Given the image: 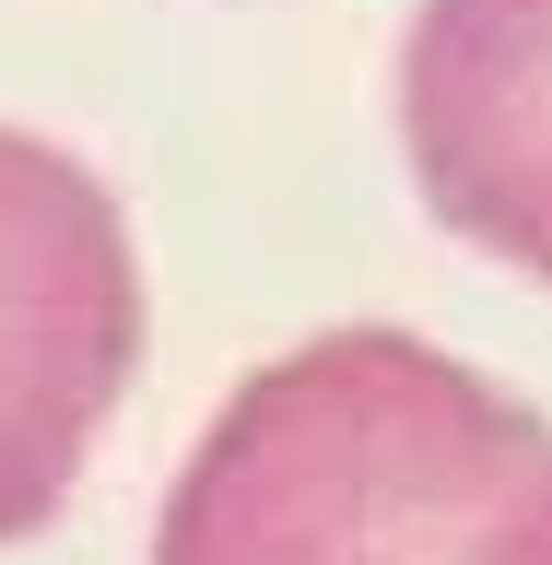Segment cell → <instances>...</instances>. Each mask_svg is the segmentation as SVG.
I'll return each instance as SVG.
<instances>
[{
    "label": "cell",
    "instance_id": "obj_1",
    "mask_svg": "<svg viewBox=\"0 0 552 565\" xmlns=\"http://www.w3.org/2000/svg\"><path fill=\"white\" fill-rule=\"evenodd\" d=\"M552 424L412 330H317L212 413L153 565H494Z\"/></svg>",
    "mask_w": 552,
    "mask_h": 565
},
{
    "label": "cell",
    "instance_id": "obj_2",
    "mask_svg": "<svg viewBox=\"0 0 552 565\" xmlns=\"http://www.w3.org/2000/svg\"><path fill=\"white\" fill-rule=\"evenodd\" d=\"M141 365V259L95 166L0 130V542L71 507Z\"/></svg>",
    "mask_w": 552,
    "mask_h": 565
},
{
    "label": "cell",
    "instance_id": "obj_3",
    "mask_svg": "<svg viewBox=\"0 0 552 565\" xmlns=\"http://www.w3.org/2000/svg\"><path fill=\"white\" fill-rule=\"evenodd\" d=\"M400 141L447 236L552 282V0H423Z\"/></svg>",
    "mask_w": 552,
    "mask_h": 565
},
{
    "label": "cell",
    "instance_id": "obj_4",
    "mask_svg": "<svg viewBox=\"0 0 552 565\" xmlns=\"http://www.w3.org/2000/svg\"><path fill=\"white\" fill-rule=\"evenodd\" d=\"M494 565H552V483L529 494V519L506 530V542H494Z\"/></svg>",
    "mask_w": 552,
    "mask_h": 565
}]
</instances>
